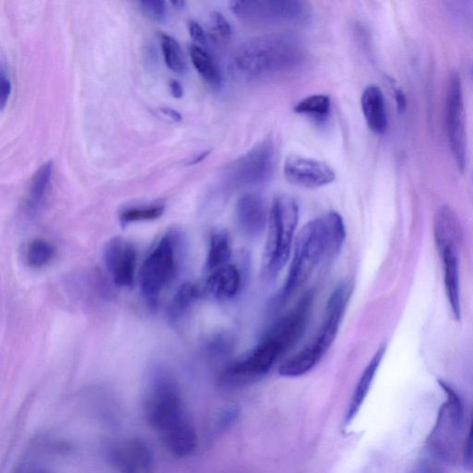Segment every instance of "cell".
<instances>
[{"label": "cell", "mask_w": 473, "mask_h": 473, "mask_svg": "<svg viewBox=\"0 0 473 473\" xmlns=\"http://www.w3.org/2000/svg\"><path fill=\"white\" fill-rule=\"evenodd\" d=\"M189 54L194 68L202 78L213 88H218L221 83V73L211 55L197 44L189 46Z\"/></svg>", "instance_id": "obj_24"}, {"label": "cell", "mask_w": 473, "mask_h": 473, "mask_svg": "<svg viewBox=\"0 0 473 473\" xmlns=\"http://www.w3.org/2000/svg\"><path fill=\"white\" fill-rule=\"evenodd\" d=\"M232 249L229 233L224 230H218L211 235L207 259V270L210 273L230 263Z\"/></svg>", "instance_id": "obj_23"}, {"label": "cell", "mask_w": 473, "mask_h": 473, "mask_svg": "<svg viewBox=\"0 0 473 473\" xmlns=\"http://www.w3.org/2000/svg\"><path fill=\"white\" fill-rule=\"evenodd\" d=\"M284 175L291 184L305 189L320 188L336 180L335 172L325 162L295 155L286 159Z\"/></svg>", "instance_id": "obj_13"}, {"label": "cell", "mask_w": 473, "mask_h": 473, "mask_svg": "<svg viewBox=\"0 0 473 473\" xmlns=\"http://www.w3.org/2000/svg\"><path fill=\"white\" fill-rule=\"evenodd\" d=\"M161 113L165 116H168L175 122H181L182 121V116L177 110L171 107H163L161 108Z\"/></svg>", "instance_id": "obj_37"}, {"label": "cell", "mask_w": 473, "mask_h": 473, "mask_svg": "<svg viewBox=\"0 0 473 473\" xmlns=\"http://www.w3.org/2000/svg\"><path fill=\"white\" fill-rule=\"evenodd\" d=\"M212 23L214 30L222 38H230L232 36V27L228 20L220 13H214L212 14Z\"/></svg>", "instance_id": "obj_33"}, {"label": "cell", "mask_w": 473, "mask_h": 473, "mask_svg": "<svg viewBox=\"0 0 473 473\" xmlns=\"http://www.w3.org/2000/svg\"><path fill=\"white\" fill-rule=\"evenodd\" d=\"M435 235L439 252L448 247L459 249L461 241L460 226L456 214L450 207L443 206L437 211Z\"/></svg>", "instance_id": "obj_21"}, {"label": "cell", "mask_w": 473, "mask_h": 473, "mask_svg": "<svg viewBox=\"0 0 473 473\" xmlns=\"http://www.w3.org/2000/svg\"><path fill=\"white\" fill-rule=\"evenodd\" d=\"M236 224L240 232L248 237L259 236L268 226L269 215L263 199L257 193H246L235 207Z\"/></svg>", "instance_id": "obj_15"}, {"label": "cell", "mask_w": 473, "mask_h": 473, "mask_svg": "<svg viewBox=\"0 0 473 473\" xmlns=\"http://www.w3.org/2000/svg\"><path fill=\"white\" fill-rule=\"evenodd\" d=\"M13 86L12 81L7 77L4 68H2L0 72V108L4 110L9 101V98L12 95Z\"/></svg>", "instance_id": "obj_34"}, {"label": "cell", "mask_w": 473, "mask_h": 473, "mask_svg": "<svg viewBox=\"0 0 473 473\" xmlns=\"http://www.w3.org/2000/svg\"><path fill=\"white\" fill-rule=\"evenodd\" d=\"M361 109L369 129L376 134L385 132L388 125L385 101L376 86L367 87L360 99Z\"/></svg>", "instance_id": "obj_20"}, {"label": "cell", "mask_w": 473, "mask_h": 473, "mask_svg": "<svg viewBox=\"0 0 473 473\" xmlns=\"http://www.w3.org/2000/svg\"><path fill=\"white\" fill-rule=\"evenodd\" d=\"M230 9L240 20L257 24H301L312 15L310 4L298 0H237Z\"/></svg>", "instance_id": "obj_8"}, {"label": "cell", "mask_w": 473, "mask_h": 473, "mask_svg": "<svg viewBox=\"0 0 473 473\" xmlns=\"http://www.w3.org/2000/svg\"><path fill=\"white\" fill-rule=\"evenodd\" d=\"M180 239L176 232L166 233L152 249L140 272L144 297L154 303L176 276L179 266Z\"/></svg>", "instance_id": "obj_7"}, {"label": "cell", "mask_w": 473, "mask_h": 473, "mask_svg": "<svg viewBox=\"0 0 473 473\" xmlns=\"http://www.w3.org/2000/svg\"><path fill=\"white\" fill-rule=\"evenodd\" d=\"M283 354L270 340L264 338L252 351H248L221 373V384L240 387L253 384L266 376Z\"/></svg>", "instance_id": "obj_9"}, {"label": "cell", "mask_w": 473, "mask_h": 473, "mask_svg": "<svg viewBox=\"0 0 473 473\" xmlns=\"http://www.w3.org/2000/svg\"><path fill=\"white\" fill-rule=\"evenodd\" d=\"M463 461L465 467L473 472V421L464 444Z\"/></svg>", "instance_id": "obj_35"}, {"label": "cell", "mask_w": 473, "mask_h": 473, "mask_svg": "<svg viewBox=\"0 0 473 473\" xmlns=\"http://www.w3.org/2000/svg\"><path fill=\"white\" fill-rule=\"evenodd\" d=\"M354 290L351 281L342 283L330 295L323 323L314 339L298 353L284 361L278 373L296 378L310 373L337 339L338 333Z\"/></svg>", "instance_id": "obj_2"}, {"label": "cell", "mask_w": 473, "mask_h": 473, "mask_svg": "<svg viewBox=\"0 0 473 473\" xmlns=\"http://www.w3.org/2000/svg\"><path fill=\"white\" fill-rule=\"evenodd\" d=\"M204 297L201 284L186 283L177 291L171 306V316L178 318L182 316L200 298Z\"/></svg>", "instance_id": "obj_26"}, {"label": "cell", "mask_w": 473, "mask_h": 473, "mask_svg": "<svg viewBox=\"0 0 473 473\" xmlns=\"http://www.w3.org/2000/svg\"><path fill=\"white\" fill-rule=\"evenodd\" d=\"M298 221L297 202L289 196L275 198L269 213L262 259L261 277L265 282L274 281L290 259Z\"/></svg>", "instance_id": "obj_3"}, {"label": "cell", "mask_w": 473, "mask_h": 473, "mask_svg": "<svg viewBox=\"0 0 473 473\" xmlns=\"http://www.w3.org/2000/svg\"><path fill=\"white\" fill-rule=\"evenodd\" d=\"M324 216L306 224L295 240L293 258L287 280L277 301L286 303L323 263H330Z\"/></svg>", "instance_id": "obj_4"}, {"label": "cell", "mask_w": 473, "mask_h": 473, "mask_svg": "<svg viewBox=\"0 0 473 473\" xmlns=\"http://www.w3.org/2000/svg\"><path fill=\"white\" fill-rule=\"evenodd\" d=\"M136 250L133 245L122 238H115L106 244L104 260L114 283L122 288L131 287L136 268Z\"/></svg>", "instance_id": "obj_14"}, {"label": "cell", "mask_w": 473, "mask_h": 473, "mask_svg": "<svg viewBox=\"0 0 473 473\" xmlns=\"http://www.w3.org/2000/svg\"><path fill=\"white\" fill-rule=\"evenodd\" d=\"M275 168V149L269 141L256 145L235 160L228 170V178L235 186H254L266 182Z\"/></svg>", "instance_id": "obj_10"}, {"label": "cell", "mask_w": 473, "mask_h": 473, "mask_svg": "<svg viewBox=\"0 0 473 473\" xmlns=\"http://www.w3.org/2000/svg\"><path fill=\"white\" fill-rule=\"evenodd\" d=\"M443 264L444 288L455 318L461 317V304L460 292V274L458 265V249L444 248L439 252Z\"/></svg>", "instance_id": "obj_19"}, {"label": "cell", "mask_w": 473, "mask_h": 473, "mask_svg": "<svg viewBox=\"0 0 473 473\" xmlns=\"http://www.w3.org/2000/svg\"><path fill=\"white\" fill-rule=\"evenodd\" d=\"M145 415L149 426L160 434L189 419L178 384L170 373L162 369L152 373Z\"/></svg>", "instance_id": "obj_5"}, {"label": "cell", "mask_w": 473, "mask_h": 473, "mask_svg": "<svg viewBox=\"0 0 473 473\" xmlns=\"http://www.w3.org/2000/svg\"><path fill=\"white\" fill-rule=\"evenodd\" d=\"M160 45L166 66L174 72L183 73L186 64L178 41L169 35L161 34Z\"/></svg>", "instance_id": "obj_27"}, {"label": "cell", "mask_w": 473, "mask_h": 473, "mask_svg": "<svg viewBox=\"0 0 473 473\" xmlns=\"http://www.w3.org/2000/svg\"><path fill=\"white\" fill-rule=\"evenodd\" d=\"M53 175V163L43 164L35 173L27 200V210L30 214L38 212L46 198Z\"/></svg>", "instance_id": "obj_22"}, {"label": "cell", "mask_w": 473, "mask_h": 473, "mask_svg": "<svg viewBox=\"0 0 473 473\" xmlns=\"http://www.w3.org/2000/svg\"><path fill=\"white\" fill-rule=\"evenodd\" d=\"M171 90H172V94L173 96L175 97V98H182V96H183V89L181 85V83L176 80H173L171 81Z\"/></svg>", "instance_id": "obj_38"}, {"label": "cell", "mask_w": 473, "mask_h": 473, "mask_svg": "<svg viewBox=\"0 0 473 473\" xmlns=\"http://www.w3.org/2000/svg\"><path fill=\"white\" fill-rule=\"evenodd\" d=\"M395 96H396L398 110L400 111V113H403V111L406 108V104H407L405 95L401 90H397Z\"/></svg>", "instance_id": "obj_40"}, {"label": "cell", "mask_w": 473, "mask_h": 473, "mask_svg": "<svg viewBox=\"0 0 473 473\" xmlns=\"http://www.w3.org/2000/svg\"><path fill=\"white\" fill-rule=\"evenodd\" d=\"M443 461L432 457L417 461L410 473H444Z\"/></svg>", "instance_id": "obj_32"}, {"label": "cell", "mask_w": 473, "mask_h": 473, "mask_svg": "<svg viewBox=\"0 0 473 473\" xmlns=\"http://www.w3.org/2000/svg\"><path fill=\"white\" fill-rule=\"evenodd\" d=\"M172 4L179 10H182L186 6V3L183 0H174V2H172Z\"/></svg>", "instance_id": "obj_42"}, {"label": "cell", "mask_w": 473, "mask_h": 473, "mask_svg": "<svg viewBox=\"0 0 473 473\" xmlns=\"http://www.w3.org/2000/svg\"><path fill=\"white\" fill-rule=\"evenodd\" d=\"M164 207L156 206L143 208H129L121 214V221L123 224H132V222L154 220L162 215Z\"/></svg>", "instance_id": "obj_30"}, {"label": "cell", "mask_w": 473, "mask_h": 473, "mask_svg": "<svg viewBox=\"0 0 473 473\" xmlns=\"http://www.w3.org/2000/svg\"><path fill=\"white\" fill-rule=\"evenodd\" d=\"M143 13L156 22H163L166 18V3L163 0H144L139 3Z\"/></svg>", "instance_id": "obj_31"}, {"label": "cell", "mask_w": 473, "mask_h": 473, "mask_svg": "<svg viewBox=\"0 0 473 473\" xmlns=\"http://www.w3.org/2000/svg\"><path fill=\"white\" fill-rule=\"evenodd\" d=\"M161 435L165 448L176 458H186L198 448V433L189 419L165 431Z\"/></svg>", "instance_id": "obj_18"}, {"label": "cell", "mask_w": 473, "mask_h": 473, "mask_svg": "<svg viewBox=\"0 0 473 473\" xmlns=\"http://www.w3.org/2000/svg\"><path fill=\"white\" fill-rule=\"evenodd\" d=\"M331 101L325 95H314L305 97L294 107L295 113L317 119L325 118L330 113Z\"/></svg>", "instance_id": "obj_29"}, {"label": "cell", "mask_w": 473, "mask_h": 473, "mask_svg": "<svg viewBox=\"0 0 473 473\" xmlns=\"http://www.w3.org/2000/svg\"><path fill=\"white\" fill-rule=\"evenodd\" d=\"M447 401L438 412L433 430L427 437V449L432 457L451 462L457 457L462 433L464 407L454 389L439 381Z\"/></svg>", "instance_id": "obj_6"}, {"label": "cell", "mask_w": 473, "mask_h": 473, "mask_svg": "<svg viewBox=\"0 0 473 473\" xmlns=\"http://www.w3.org/2000/svg\"><path fill=\"white\" fill-rule=\"evenodd\" d=\"M303 59V47L296 37L271 34L241 46L235 54L234 66L242 75L263 77L291 71Z\"/></svg>", "instance_id": "obj_1"}, {"label": "cell", "mask_w": 473, "mask_h": 473, "mask_svg": "<svg viewBox=\"0 0 473 473\" xmlns=\"http://www.w3.org/2000/svg\"><path fill=\"white\" fill-rule=\"evenodd\" d=\"M385 351L386 346H381L369 361V364L363 374H361L347 408L344 418V424L346 427L350 426L355 420L361 407H363L371 391L372 384L385 354Z\"/></svg>", "instance_id": "obj_17"}, {"label": "cell", "mask_w": 473, "mask_h": 473, "mask_svg": "<svg viewBox=\"0 0 473 473\" xmlns=\"http://www.w3.org/2000/svg\"><path fill=\"white\" fill-rule=\"evenodd\" d=\"M315 291L306 292L294 308L268 331L266 337L273 342L283 354L293 349L304 335L311 317Z\"/></svg>", "instance_id": "obj_11"}, {"label": "cell", "mask_w": 473, "mask_h": 473, "mask_svg": "<svg viewBox=\"0 0 473 473\" xmlns=\"http://www.w3.org/2000/svg\"><path fill=\"white\" fill-rule=\"evenodd\" d=\"M55 256L54 246L44 240H35L28 245L26 263L32 268H42L51 262Z\"/></svg>", "instance_id": "obj_28"}, {"label": "cell", "mask_w": 473, "mask_h": 473, "mask_svg": "<svg viewBox=\"0 0 473 473\" xmlns=\"http://www.w3.org/2000/svg\"><path fill=\"white\" fill-rule=\"evenodd\" d=\"M189 33L190 38L198 46H202L207 44V37L203 27L197 21L189 22ZM203 47V46H202Z\"/></svg>", "instance_id": "obj_36"}, {"label": "cell", "mask_w": 473, "mask_h": 473, "mask_svg": "<svg viewBox=\"0 0 473 473\" xmlns=\"http://www.w3.org/2000/svg\"><path fill=\"white\" fill-rule=\"evenodd\" d=\"M209 153L210 152L208 151L197 156L190 161L189 165H196L202 162L209 155Z\"/></svg>", "instance_id": "obj_41"}, {"label": "cell", "mask_w": 473, "mask_h": 473, "mask_svg": "<svg viewBox=\"0 0 473 473\" xmlns=\"http://www.w3.org/2000/svg\"><path fill=\"white\" fill-rule=\"evenodd\" d=\"M124 450L139 470L146 473L152 472L154 453L147 442L137 437L131 438L125 443Z\"/></svg>", "instance_id": "obj_25"}, {"label": "cell", "mask_w": 473, "mask_h": 473, "mask_svg": "<svg viewBox=\"0 0 473 473\" xmlns=\"http://www.w3.org/2000/svg\"><path fill=\"white\" fill-rule=\"evenodd\" d=\"M15 473H53L46 469L39 467H23L22 469H17Z\"/></svg>", "instance_id": "obj_39"}, {"label": "cell", "mask_w": 473, "mask_h": 473, "mask_svg": "<svg viewBox=\"0 0 473 473\" xmlns=\"http://www.w3.org/2000/svg\"><path fill=\"white\" fill-rule=\"evenodd\" d=\"M446 127L450 148L459 170L466 165L467 136L466 114L460 75L453 74L449 86L446 104Z\"/></svg>", "instance_id": "obj_12"}, {"label": "cell", "mask_w": 473, "mask_h": 473, "mask_svg": "<svg viewBox=\"0 0 473 473\" xmlns=\"http://www.w3.org/2000/svg\"><path fill=\"white\" fill-rule=\"evenodd\" d=\"M241 275L239 268L229 264L209 273L202 283L204 296L219 300L234 298L240 291Z\"/></svg>", "instance_id": "obj_16"}]
</instances>
